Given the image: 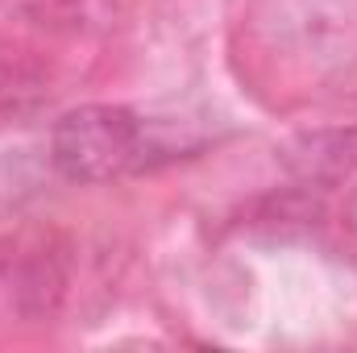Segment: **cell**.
I'll use <instances>...</instances> for the list:
<instances>
[{"label":"cell","mask_w":357,"mask_h":353,"mask_svg":"<svg viewBox=\"0 0 357 353\" xmlns=\"http://www.w3.org/2000/svg\"><path fill=\"white\" fill-rule=\"evenodd\" d=\"M146 121L121 104H79L50 129V163L71 183H108L146 163Z\"/></svg>","instance_id":"6da1fadb"}]
</instances>
